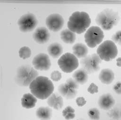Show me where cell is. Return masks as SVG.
Returning a JSON list of instances; mask_svg holds the SVG:
<instances>
[{
	"instance_id": "1",
	"label": "cell",
	"mask_w": 121,
	"mask_h": 120,
	"mask_svg": "<svg viewBox=\"0 0 121 120\" xmlns=\"http://www.w3.org/2000/svg\"><path fill=\"white\" fill-rule=\"evenodd\" d=\"M31 94L40 100L47 99L52 93L54 86L52 81L45 76L36 77L29 86Z\"/></svg>"
},
{
	"instance_id": "2",
	"label": "cell",
	"mask_w": 121,
	"mask_h": 120,
	"mask_svg": "<svg viewBox=\"0 0 121 120\" xmlns=\"http://www.w3.org/2000/svg\"><path fill=\"white\" fill-rule=\"evenodd\" d=\"M91 20L89 14L85 11H75L69 18L68 28L75 33L81 34L89 26Z\"/></svg>"
},
{
	"instance_id": "3",
	"label": "cell",
	"mask_w": 121,
	"mask_h": 120,
	"mask_svg": "<svg viewBox=\"0 0 121 120\" xmlns=\"http://www.w3.org/2000/svg\"><path fill=\"white\" fill-rule=\"evenodd\" d=\"M120 20L119 13L112 9H105L98 13L95 17L96 24L104 31H109L117 26Z\"/></svg>"
},
{
	"instance_id": "4",
	"label": "cell",
	"mask_w": 121,
	"mask_h": 120,
	"mask_svg": "<svg viewBox=\"0 0 121 120\" xmlns=\"http://www.w3.org/2000/svg\"><path fill=\"white\" fill-rule=\"evenodd\" d=\"M38 75L39 73L34 67L28 64H24L17 68L14 80L18 86L27 87Z\"/></svg>"
},
{
	"instance_id": "5",
	"label": "cell",
	"mask_w": 121,
	"mask_h": 120,
	"mask_svg": "<svg viewBox=\"0 0 121 120\" xmlns=\"http://www.w3.org/2000/svg\"><path fill=\"white\" fill-rule=\"evenodd\" d=\"M118 53L116 45L112 40H106L98 46L96 53L102 60L110 61L115 59Z\"/></svg>"
},
{
	"instance_id": "6",
	"label": "cell",
	"mask_w": 121,
	"mask_h": 120,
	"mask_svg": "<svg viewBox=\"0 0 121 120\" xmlns=\"http://www.w3.org/2000/svg\"><path fill=\"white\" fill-rule=\"evenodd\" d=\"M104 37L103 30L98 26H91L84 35L85 41L87 46L93 48L101 44Z\"/></svg>"
},
{
	"instance_id": "7",
	"label": "cell",
	"mask_w": 121,
	"mask_h": 120,
	"mask_svg": "<svg viewBox=\"0 0 121 120\" xmlns=\"http://www.w3.org/2000/svg\"><path fill=\"white\" fill-rule=\"evenodd\" d=\"M79 84L72 77L68 78L65 83L58 87L59 93L66 99H74L78 94Z\"/></svg>"
},
{
	"instance_id": "8",
	"label": "cell",
	"mask_w": 121,
	"mask_h": 120,
	"mask_svg": "<svg viewBox=\"0 0 121 120\" xmlns=\"http://www.w3.org/2000/svg\"><path fill=\"white\" fill-rule=\"evenodd\" d=\"M102 60L99 55L94 53L92 54L87 55L85 57L81 59L80 60V64L88 74H91L98 71L100 69V64L102 63Z\"/></svg>"
},
{
	"instance_id": "9",
	"label": "cell",
	"mask_w": 121,
	"mask_h": 120,
	"mask_svg": "<svg viewBox=\"0 0 121 120\" xmlns=\"http://www.w3.org/2000/svg\"><path fill=\"white\" fill-rule=\"evenodd\" d=\"M57 63L62 71L67 73L72 72L79 65L78 58L70 52H66L62 55Z\"/></svg>"
},
{
	"instance_id": "10",
	"label": "cell",
	"mask_w": 121,
	"mask_h": 120,
	"mask_svg": "<svg viewBox=\"0 0 121 120\" xmlns=\"http://www.w3.org/2000/svg\"><path fill=\"white\" fill-rule=\"evenodd\" d=\"M38 20L35 16L31 13L21 16L17 20V25L20 31L26 33L33 31L36 26Z\"/></svg>"
},
{
	"instance_id": "11",
	"label": "cell",
	"mask_w": 121,
	"mask_h": 120,
	"mask_svg": "<svg viewBox=\"0 0 121 120\" xmlns=\"http://www.w3.org/2000/svg\"><path fill=\"white\" fill-rule=\"evenodd\" d=\"M32 64L34 68L36 70L46 71L50 69L51 61L47 54L39 53L33 58Z\"/></svg>"
},
{
	"instance_id": "12",
	"label": "cell",
	"mask_w": 121,
	"mask_h": 120,
	"mask_svg": "<svg viewBox=\"0 0 121 120\" xmlns=\"http://www.w3.org/2000/svg\"><path fill=\"white\" fill-rule=\"evenodd\" d=\"M45 23L50 30L57 32L62 28L64 23V19L60 14L53 13L49 15L46 17Z\"/></svg>"
},
{
	"instance_id": "13",
	"label": "cell",
	"mask_w": 121,
	"mask_h": 120,
	"mask_svg": "<svg viewBox=\"0 0 121 120\" xmlns=\"http://www.w3.org/2000/svg\"><path fill=\"white\" fill-rule=\"evenodd\" d=\"M34 40L38 43L43 44L47 43L50 38L48 29L44 26L37 27L33 34Z\"/></svg>"
},
{
	"instance_id": "14",
	"label": "cell",
	"mask_w": 121,
	"mask_h": 120,
	"mask_svg": "<svg viewBox=\"0 0 121 120\" xmlns=\"http://www.w3.org/2000/svg\"><path fill=\"white\" fill-rule=\"evenodd\" d=\"M97 103L101 109L107 111L110 110L115 105V100L111 94L106 93L99 97Z\"/></svg>"
},
{
	"instance_id": "15",
	"label": "cell",
	"mask_w": 121,
	"mask_h": 120,
	"mask_svg": "<svg viewBox=\"0 0 121 120\" xmlns=\"http://www.w3.org/2000/svg\"><path fill=\"white\" fill-rule=\"evenodd\" d=\"M47 103L50 107L60 110L63 106V97L59 93L54 92L47 98Z\"/></svg>"
},
{
	"instance_id": "16",
	"label": "cell",
	"mask_w": 121,
	"mask_h": 120,
	"mask_svg": "<svg viewBox=\"0 0 121 120\" xmlns=\"http://www.w3.org/2000/svg\"><path fill=\"white\" fill-rule=\"evenodd\" d=\"M114 72L109 68L102 69L99 74V79L101 82L106 85L111 84L114 80Z\"/></svg>"
},
{
	"instance_id": "17",
	"label": "cell",
	"mask_w": 121,
	"mask_h": 120,
	"mask_svg": "<svg viewBox=\"0 0 121 120\" xmlns=\"http://www.w3.org/2000/svg\"><path fill=\"white\" fill-rule=\"evenodd\" d=\"M37 98L31 93L25 94L21 98V103L23 108L31 109L34 108L37 103Z\"/></svg>"
},
{
	"instance_id": "18",
	"label": "cell",
	"mask_w": 121,
	"mask_h": 120,
	"mask_svg": "<svg viewBox=\"0 0 121 120\" xmlns=\"http://www.w3.org/2000/svg\"><path fill=\"white\" fill-rule=\"evenodd\" d=\"M73 54L78 58H83L87 55L88 49L86 45L82 43H77L72 47Z\"/></svg>"
},
{
	"instance_id": "19",
	"label": "cell",
	"mask_w": 121,
	"mask_h": 120,
	"mask_svg": "<svg viewBox=\"0 0 121 120\" xmlns=\"http://www.w3.org/2000/svg\"><path fill=\"white\" fill-rule=\"evenodd\" d=\"M36 116L40 120H50L52 116V109L47 106L40 107L36 111Z\"/></svg>"
},
{
	"instance_id": "20",
	"label": "cell",
	"mask_w": 121,
	"mask_h": 120,
	"mask_svg": "<svg viewBox=\"0 0 121 120\" xmlns=\"http://www.w3.org/2000/svg\"><path fill=\"white\" fill-rule=\"evenodd\" d=\"M48 54L53 58L59 57L63 52L62 45L58 42H54L51 43L47 47Z\"/></svg>"
},
{
	"instance_id": "21",
	"label": "cell",
	"mask_w": 121,
	"mask_h": 120,
	"mask_svg": "<svg viewBox=\"0 0 121 120\" xmlns=\"http://www.w3.org/2000/svg\"><path fill=\"white\" fill-rule=\"evenodd\" d=\"M72 78L79 84H86L88 79V73L82 68L76 70L72 75Z\"/></svg>"
},
{
	"instance_id": "22",
	"label": "cell",
	"mask_w": 121,
	"mask_h": 120,
	"mask_svg": "<svg viewBox=\"0 0 121 120\" xmlns=\"http://www.w3.org/2000/svg\"><path fill=\"white\" fill-rule=\"evenodd\" d=\"M61 40L66 43L72 44L76 39V34L69 28H66L62 30L60 33Z\"/></svg>"
},
{
	"instance_id": "23",
	"label": "cell",
	"mask_w": 121,
	"mask_h": 120,
	"mask_svg": "<svg viewBox=\"0 0 121 120\" xmlns=\"http://www.w3.org/2000/svg\"><path fill=\"white\" fill-rule=\"evenodd\" d=\"M107 115L112 120H121V104L114 105L109 110Z\"/></svg>"
},
{
	"instance_id": "24",
	"label": "cell",
	"mask_w": 121,
	"mask_h": 120,
	"mask_svg": "<svg viewBox=\"0 0 121 120\" xmlns=\"http://www.w3.org/2000/svg\"><path fill=\"white\" fill-rule=\"evenodd\" d=\"M75 111L74 109L70 106H67L63 110L62 114L65 119L67 120H70L73 119L76 116Z\"/></svg>"
},
{
	"instance_id": "25",
	"label": "cell",
	"mask_w": 121,
	"mask_h": 120,
	"mask_svg": "<svg viewBox=\"0 0 121 120\" xmlns=\"http://www.w3.org/2000/svg\"><path fill=\"white\" fill-rule=\"evenodd\" d=\"M20 58L25 60L29 58L32 54L30 48L26 46H24L20 48L18 51Z\"/></svg>"
},
{
	"instance_id": "26",
	"label": "cell",
	"mask_w": 121,
	"mask_h": 120,
	"mask_svg": "<svg viewBox=\"0 0 121 120\" xmlns=\"http://www.w3.org/2000/svg\"><path fill=\"white\" fill-rule=\"evenodd\" d=\"M87 115L92 120H99L100 118V111L95 107L90 108L87 111Z\"/></svg>"
},
{
	"instance_id": "27",
	"label": "cell",
	"mask_w": 121,
	"mask_h": 120,
	"mask_svg": "<svg viewBox=\"0 0 121 120\" xmlns=\"http://www.w3.org/2000/svg\"><path fill=\"white\" fill-rule=\"evenodd\" d=\"M112 41L115 43L121 46V30L116 31L111 37Z\"/></svg>"
},
{
	"instance_id": "28",
	"label": "cell",
	"mask_w": 121,
	"mask_h": 120,
	"mask_svg": "<svg viewBox=\"0 0 121 120\" xmlns=\"http://www.w3.org/2000/svg\"><path fill=\"white\" fill-rule=\"evenodd\" d=\"M62 77L61 73L58 70H54L51 74V78L54 81H58Z\"/></svg>"
},
{
	"instance_id": "29",
	"label": "cell",
	"mask_w": 121,
	"mask_h": 120,
	"mask_svg": "<svg viewBox=\"0 0 121 120\" xmlns=\"http://www.w3.org/2000/svg\"><path fill=\"white\" fill-rule=\"evenodd\" d=\"M88 92L91 94H94L95 93H98V87L94 83L90 84L87 89Z\"/></svg>"
},
{
	"instance_id": "30",
	"label": "cell",
	"mask_w": 121,
	"mask_h": 120,
	"mask_svg": "<svg viewBox=\"0 0 121 120\" xmlns=\"http://www.w3.org/2000/svg\"><path fill=\"white\" fill-rule=\"evenodd\" d=\"M112 89L116 94L121 95V81L117 82L113 86Z\"/></svg>"
},
{
	"instance_id": "31",
	"label": "cell",
	"mask_w": 121,
	"mask_h": 120,
	"mask_svg": "<svg viewBox=\"0 0 121 120\" xmlns=\"http://www.w3.org/2000/svg\"><path fill=\"white\" fill-rule=\"evenodd\" d=\"M76 103L78 106L82 107L86 104V101L84 97L82 96H79L76 98Z\"/></svg>"
},
{
	"instance_id": "32",
	"label": "cell",
	"mask_w": 121,
	"mask_h": 120,
	"mask_svg": "<svg viewBox=\"0 0 121 120\" xmlns=\"http://www.w3.org/2000/svg\"><path fill=\"white\" fill-rule=\"evenodd\" d=\"M116 60V65L118 67H121V57L118 58Z\"/></svg>"
},
{
	"instance_id": "33",
	"label": "cell",
	"mask_w": 121,
	"mask_h": 120,
	"mask_svg": "<svg viewBox=\"0 0 121 120\" xmlns=\"http://www.w3.org/2000/svg\"><path fill=\"white\" fill-rule=\"evenodd\" d=\"M76 120H84L83 119H77Z\"/></svg>"
}]
</instances>
